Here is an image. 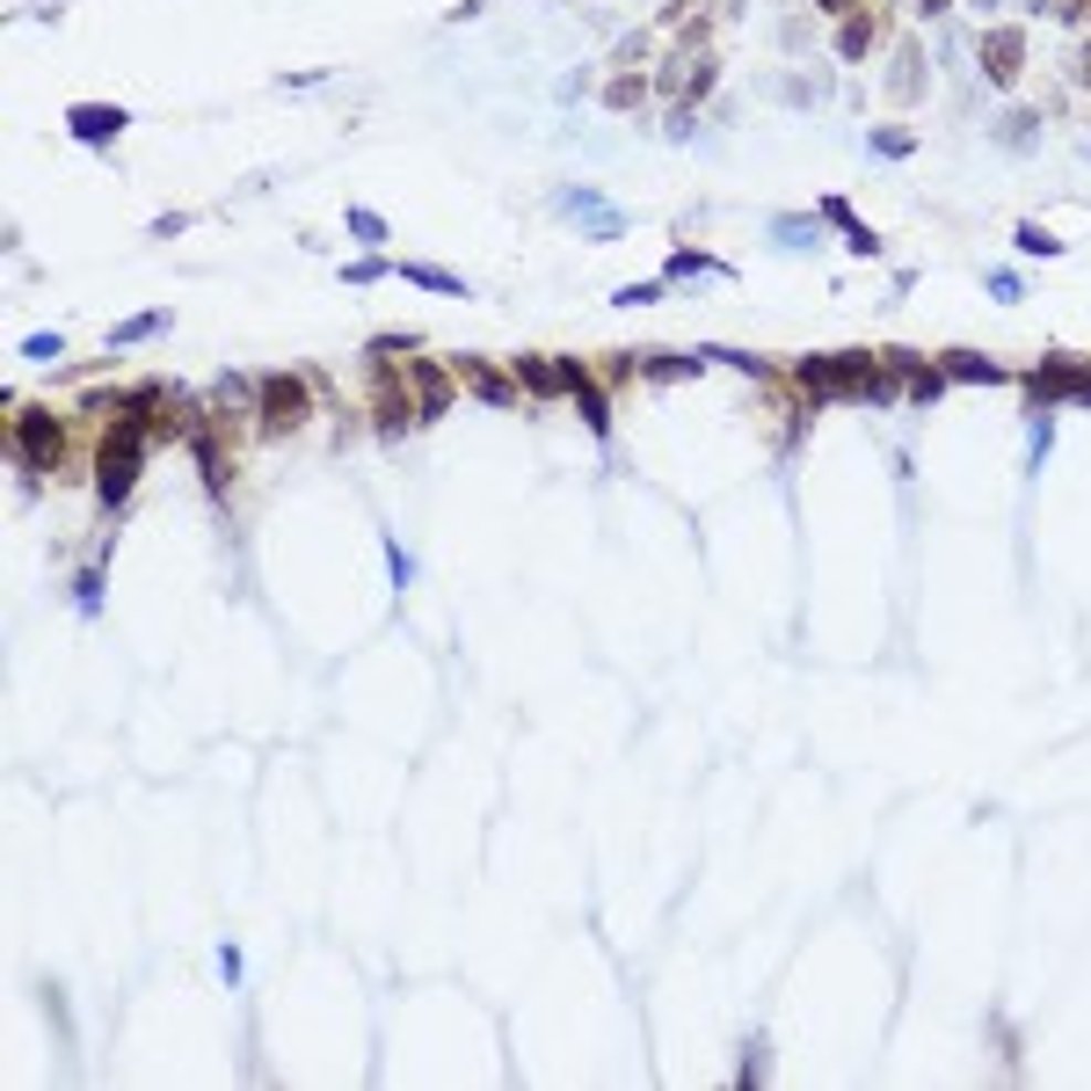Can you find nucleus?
I'll return each mask as SVG.
<instances>
[{
  "mask_svg": "<svg viewBox=\"0 0 1091 1091\" xmlns=\"http://www.w3.org/2000/svg\"><path fill=\"white\" fill-rule=\"evenodd\" d=\"M408 422H422L416 386H408V379H386V357H379V386H371V430H379V437H400Z\"/></svg>",
  "mask_w": 1091,
  "mask_h": 1091,
  "instance_id": "39448f33",
  "label": "nucleus"
},
{
  "mask_svg": "<svg viewBox=\"0 0 1091 1091\" xmlns=\"http://www.w3.org/2000/svg\"><path fill=\"white\" fill-rule=\"evenodd\" d=\"M1084 81H1091V59H1084Z\"/></svg>",
  "mask_w": 1091,
  "mask_h": 1091,
  "instance_id": "473e14b6",
  "label": "nucleus"
},
{
  "mask_svg": "<svg viewBox=\"0 0 1091 1091\" xmlns=\"http://www.w3.org/2000/svg\"><path fill=\"white\" fill-rule=\"evenodd\" d=\"M517 379L532 386V394H568V364H546V357H524Z\"/></svg>",
  "mask_w": 1091,
  "mask_h": 1091,
  "instance_id": "2eb2a0df",
  "label": "nucleus"
},
{
  "mask_svg": "<svg viewBox=\"0 0 1091 1091\" xmlns=\"http://www.w3.org/2000/svg\"><path fill=\"white\" fill-rule=\"evenodd\" d=\"M343 277H349V284H379V277H394V262H379V255H364V262H349Z\"/></svg>",
  "mask_w": 1091,
  "mask_h": 1091,
  "instance_id": "b1692460",
  "label": "nucleus"
},
{
  "mask_svg": "<svg viewBox=\"0 0 1091 1091\" xmlns=\"http://www.w3.org/2000/svg\"><path fill=\"white\" fill-rule=\"evenodd\" d=\"M611 298H619V306H655V298H662V284H619Z\"/></svg>",
  "mask_w": 1091,
  "mask_h": 1091,
  "instance_id": "a878e982",
  "label": "nucleus"
},
{
  "mask_svg": "<svg viewBox=\"0 0 1091 1091\" xmlns=\"http://www.w3.org/2000/svg\"><path fill=\"white\" fill-rule=\"evenodd\" d=\"M560 211H575V219L589 225V241H611V233H619V211H605L589 190H568V197H560Z\"/></svg>",
  "mask_w": 1091,
  "mask_h": 1091,
  "instance_id": "ddd939ff",
  "label": "nucleus"
},
{
  "mask_svg": "<svg viewBox=\"0 0 1091 1091\" xmlns=\"http://www.w3.org/2000/svg\"><path fill=\"white\" fill-rule=\"evenodd\" d=\"M692 371H699V357H648V364H641V379H655V386L692 379Z\"/></svg>",
  "mask_w": 1091,
  "mask_h": 1091,
  "instance_id": "f3484780",
  "label": "nucleus"
},
{
  "mask_svg": "<svg viewBox=\"0 0 1091 1091\" xmlns=\"http://www.w3.org/2000/svg\"><path fill=\"white\" fill-rule=\"evenodd\" d=\"M822 219H830V225H845V233H851V225H859V211H851L845 197H822Z\"/></svg>",
  "mask_w": 1091,
  "mask_h": 1091,
  "instance_id": "c85d7f7f",
  "label": "nucleus"
},
{
  "mask_svg": "<svg viewBox=\"0 0 1091 1091\" xmlns=\"http://www.w3.org/2000/svg\"><path fill=\"white\" fill-rule=\"evenodd\" d=\"M568 394H575V408H583V422H589V430H597V437H611V400L597 394V386H589V371H583V364H568Z\"/></svg>",
  "mask_w": 1091,
  "mask_h": 1091,
  "instance_id": "9b49d317",
  "label": "nucleus"
},
{
  "mask_svg": "<svg viewBox=\"0 0 1091 1091\" xmlns=\"http://www.w3.org/2000/svg\"><path fill=\"white\" fill-rule=\"evenodd\" d=\"M59 349H66V343H59L52 328H44V335H22V357H36V364H52Z\"/></svg>",
  "mask_w": 1091,
  "mask_h": 1091,
  "instance_id": "393cba45",
  "label": "nucleus"
},
{
  "mask_svg": "<svg viewBox=\"0 0 1091 1091\" xmlns=\"http://www.w3.org/2000/svg\"><path fill=\"white\" fill-rule=\"evenodd\" d=\"M1011 241H1019V255H1062V241L1056 233H1040V225H1019Z\"/></svg>",
  "mask_w": 1091,
  "mask_h": 1091,
  "instance_id": "4be33fe9",
  "label": "nucleus"
},
{
  "mask_svg": "<svg viewBox=\"0 0 1091 1091\" xmlns=\"http://www.w3.org/2000/svg\"><path fill=\"white\" fill-rule=\"evenodd\" d=\"M190 451H197V466H204V487H225V481H233V451L211 437V422H197V430H190Z\"/></svg>",
  "mask_w": 1091,
  "mask_h": 1091,
  "instance_id": "9d476101",
  "label": "nucleus"
},
{
  "mask_svg": "<svg viewBox=\"0 0 1091 1091\" xmlns=\"http://www.w3.org/2000/svg\"><path fill=\"white\" fill-rule=\"evenodd\" d=\"M146 335H168V313H132V321H117V328H109V343H146Z\"/></svg>",
  "mask_w": 1091,
  "mask_h": 1091,
  "instance_id": "dca6fc26",
  "label": "nucleus"
},
{
  "mask_svg": "<svg viewBox=\"0 0 1091 1091\" xmlns=\"http://www.w3.org/2000/svg\"><path fill=\"white\" fill-rule=\"evenodd\" d=\"M670 277H721V262L699 255V248H676V255H670Z\"/></svg>",
  "mask_w": 1091,
  "mask_h": 1091,
  "instance_id": "a211bd4d",
  "label": "nucleus"
},
{
  "mask_svg": "<svg viewBox=\"0 0 1091 1091\" xmlns=\"http://www.w3.org/2000/svg\"><path fill=\"white\" fill-rule=\"evenodd\" d=\"M15 459L52 473L59 459H66V430H59V416H44V408H15Z\"/></svg>",
  "mask_w": 1091,
  "mask_h": 1091,
  "instance_id": "20e7f679",
  "label": "nucleus"
},
{
  "mask_svg": "<svg viewBox=\"0 0 1091 1091\" xmlns=\"http://www.w3.org/2000/svg\"><path fill=\"white\" fill-rule=\"evenodd\" d=\"M408 386H416V408H422V422H437V416L451 408V371H444V364L416 357V364H408Z\"/></svg>",
  "mask_w": 1091,
  "mask_h": 1091,
  "instance_id": "6e6552de",
  "label": "nucleus"
},
{
  "mask_svg": "<svg viewBox=\"0 0 1091 1091\" xmlns=\"http://www.w3.org/2000/svg\"><path fill=\"white\" fill-rule=\"evenodd\" d=\"M349 233H357L364 248H386V219L379 211H364V204H349Z\"/></svg>",
  "mask_w": 1091,
  "mask_h": 1091,
  "instance_id": "412c9836",
  "label": "nucleus"
},
{
  "mask_svg": "<svg viewBox=\"0 0 1091 1091\" xmlns=\"http://www.w3.org/2000/svg\"><path fill=\"white\" fill-rule=\"evenodd\" d=\"M917 8H924V15H938V8H946V0H917Z\"/></svg>",
  "mask_w": 1091,
  "mask_h": 1091,
  "instance_id": "2f4dec72",
  "label": "nucleus"
},
{
  "mask_svg": "<svg viewBox=\"0 0 1091 1091\" xmlns=\"http://www.w3.org/2000/svg\"><path fill=\"white\" fill-rule=\"evenodd\" d=\"M815 8H830V15H851V0H815Z\"/></svg>",
  "mask_w": 1091,
  "mask_h": 1091,
  "instance_id": "7c9ffc66",
  "label": "nucleus"
},
{
  "mask_svg": "<svg viewBox=\"0 0 1091 1091\" xmlns=\"http://www.w3.org/2000/svg\"><path fill=\"white\" fill-rule=\"evenodd\" d=\"M146 444L154 437L139 430V422H109L103 430V451H95V495H103V510H117L124 495H132V481H139V459H146Z\"/></svg>",
  "mask_w": 1091,
  "mask_h": 1091,
  "instance_id": "f03ea898",
  "label": "nucleus"
},
{
  "mask_svg": "<svg viewBox=\"0 0 1091 1091\" xmlns=\"http://www.w3.org/2000/svg\"><path fill=\"white\" fill-rule=\"evenodd\" d=\"M400 277H408V284H422V292L466 298V277H451V270H437V262H400Z\"/></svg>",
  "mask_w": 1091,
  "mask_h": 1091,
  "instance_id": "4468645a",
  "label": "nucleus"
},
{
  "mask_svg": "<svg viewBox=\"0 0 1091 1091\" xmlns=\"http://www.w3.org/2000/svg\"><path fill=\"white\" fill-rule=\"evenodd\" d=\"M1019 66H1026V30H989L983 36V73L997 87H1011V81H1019Z\"/></svg>",
  "mask_w": 1091,
  "mask_h": 1091,
  "instance_id": "0eeeda50",
  "label": "nucleus"
},
{
  "mask_svg": "<svg viewBox=\"0 0 1091 1091\" xmlns=\"http://www.w3.org/2000/svg\"><path fill=\"white\" fill-rule=\"evenodd\" d=\"M633 103H641V81H633V73L605 81V109H633Z\"/></svg>",
  "mask_w": 1091,
  "mask_h": 1091,
  "instance_id": "5701e85b",
  "label": "nucleus"
},
{
  "mask_svg": "<svg viewBox=\"0 0 1091 1091\" xmlns=\"http://www.w3.org/2000/svg\"><path fill=\"white\" fill-rule=\"evenodd\" d=\"M772 233H779L786 248H808V241H815V225H808V219H779V225H772Z\"/></svg>",
  "mask_w": 1091,
  "mask_h": 1091,
  "instance_id": "bb28decb",
  "label": "nucleus"
},
{
  "mask_svg": "<svg viewBox=\"0 0 1091 1091\" xmlns=\"http://www.w3.org/2000/svg\"><path fill=\"white\" fill-rule=\"evenodd\" d=\"M873 154H888V160L917 154V132H902V124H881V132H873Z\"/></svg>",
  "mask_w": 1091,
  "mask_h": 1091,
  "instance_id": "6ab92c4d",
  "label": "nucleus"
},
{
  "mask_svg": "<svg viewBox=\"0 0 1091 1091\" xmlns=\"http://www.w3.org/2000/svg\"><path fill=\"white\" fill-rule=\"evenodd\" d=\"M313 416V394L298 371H270V379H255V430L262 437H298Z\"/></svg>",
  "mask_w": 1091,
  "mask_h": 1091,
  "instance_id": "7ed1b4c3",
  "label": "nucleus"
},
{
  "mask_svg": "<svg viewBox=\"0 0 1091 1091\" xmlns=\"http://www.w3.org/2000/svg\"><path fill=\"white\" fill-rule=\"evenodd\" d=\"M386 568H394V583H408V575H416V560H408V554L394 546V538H386Z\"/></svg>",
  "mask_w": 1091,
  "mask_h": 1091,
  "instance_id": "c756f323",
  "label": "nucleus"
},
{
  "mask_svg": "<svg viewBox=\"0 0 1091 1091\" xmlns=\"http://www.w3.org/2000/svg\"><path fill=\"white\" fill-rule=\"evenodd\" d=\"M867 44H873V22H867V15H845V30H837V52H845V59H859Z\"/></svg>",
  "mask_w": 1091,
  "mask_h": 1091,
  "instance_id": "aec40b11",
  "label": "nucleus"
},
{
  "mask_svg": "<svg viewBox=\"0 0 1091 1091\" xmlns=\"http://www.w3.org/2000/svg\"><path fill=\"white\" fill-rule=\"evenodd\" d=\"M459 371H466V386L487 400V408H517V379H510V371H495V364H481V357H459Z\"/></svg>",
  "mask_w": 1091,
  "mask_h": 1091,
  "instance_id": "1a4fd4ad",
  "label": "nucleus"
},
{
  "mask_svg": "<svg viewBox=\"0 0 1091 1091\" xmlns=\"http://www.w3.org/2000/svg\"><path fill=\"white\" fill-rule=\"evenodd\" d=\"M124 124H132V117H124L117 103H73V109H66V132H73L81 146H109Z\"/></svg>",
  "mask_w": 1091,
  "mask_h": 1091,
  "instance_id": "423d86ee",
  "label": "nucleus"
},
{
  "mask_svg": "<svg viewBox=\"0 0 1091 1091\" xmlns=\"http://www.w3.org/2000/svg\"><path fill=\"white\" fill-rule=\"evenodd\" d=\"M845 248H851V255H881V233H873V225H851Z\"/></svg>",
  "mask_w": 1091,
  "mask_h": 1091,
  "instance_id": "cd10ccee",
  "label": "nucleus"
},
{
  "mask_svg": "<svg viewBox=\"0 0 1091 1091\" xmlns=\"http://www.w3.org/2000/svg\"><path fill=\"white\" fill-rule=\"evenodd\" d=\"M938 371H946V379H975V386H1005V364L975 357V349H946V357H938Z\"/></svg>",
  "mask_w": 1091,
  "mask_h": 1091,
  "instance_id": "f8f14e48",
  "label": "nucleus"
},
{
  "mask_svg": "<svg viewBox=\"0 0 1091 1091\" xmlns=\"http://www.w3.org/2000/svg\"><path fill=\"white\" fill-rule=\"evenodd\" d=\"M794 379L808 386V394H867V400H895V379H881L873 371L867 349H837V357H800Z\"/></svg>",
  "mask_w": 1091,
  "mask_h": 1091,
  "instance_id": "f257e3e1",
  "label": "nucleus"
}]
</instances>
